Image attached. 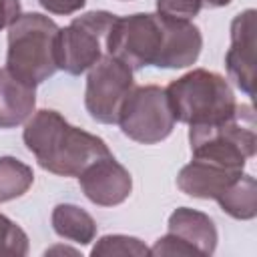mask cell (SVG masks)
Returning <instances> with one entry per match:
<instances>
[{"label":"cell","mask_w":257,"mask_h":257,"mask_svg":"<svg viewBox=\"0 0 257 257\" xmlns=\"http://www.w3.org/2000/svg\"><path fill=\"white\" fill-rule=\"evenodd\" d=\"M34 183V173L28 165L14 157H0V203L24 195Z\"/></svg>","instance_id":"2e32d148"},{"label":"cell","mask_w":257,"mask_h":257,"mask_svg":"<svg viewBox=\"0 0 257 257\" xmlns=\"http://www.w3.org/2000/svg\"><path fill=\"white\" fill-rule=\"evenodd\" d=\"M116 16L106 10L76 16L56 36V66L68 74H80L102 58L106 36Z\"/></svg>","instance_id":"8992f818"},{"label":"cell","mask_w":257,"mask_h":257,"mask_svg":"<svg viewBox=\"0 0 257 257\" xmlns=\"http://www.w3.org/2000/svg\"><path fill=\"white\" fill-rule=\"evenodd\" d=\"M201 10V0H157V12L177 20H193Z\"/></svg>","instance_id":"d6986e66"},{"label":"cell","mask_w":257,"mask_h":257,"mask_svg":"<svg viewBox=\"0 0 257 257\" xmlns=\"http://www.w3.org/2000/svg\"><path fill=\"white\" fill-rule=\"evenodd\" d=\"M169 233L189 245L195 255H213L217 249V227L209 215L197 209L179 207L169 217Z\"/></svg>","instance_id":"7c38bea8"},{"label":"cell","mask_w":257,"mask_h":257,"mask_svg":"<svg viewBox=\"0 0 257 257\" xmlns=\"http://www.w3.org/2000/svg\"><path fill=\"white\" fill-rule=\"evenodd\" d=\"M133 88V68L116 56L102 54V58L88 68L84 106L96 122L114 124L120 106Z\"/></svg>","instance_id":"ba28073f"},{"label":"cell","mask_w":257,"mask_h":257,"mask_svg":"<svg viewBox=\"0 0 257 257\" xmlns=\"http://www.w3.org/2000/svg\"><path fill=\"white\" fill-rule=\"evenodd\" d=\"M38 2L44 10H48L52 14H62V16L74 14L86 4V0H38Z\"/></svg>","instance_id":"ffe728a7"},{"label":"cell","mask_w":257,"mask_h":257,"mask_svg":"<svg viewBox=\"0 0 257 257\" xmlns=\"http://www.w3.org/2000/svg\"><path fill=\"white\" fill-rule=\"evenodd\" d=\"M20 16V0H0V30L8 28Z\"/></svg>","instance_id":"44dd1931"},{"label":"cell","mask_w":257,"mask_h":257,"mask_svg":"<svg viewBox=\"0 0 257 257\" xmlns=\"http://www.w3.org/2000/svg\"><path fill=\"white\" fill-rule=\"evenodd\" d=\"M58 26L44 14H20L8 26L6 68L28 84H40L52 76L56 66V36Z\"/></svg>","instance_id":"3957f363"},{"label":"cell","mask_w":257,"mask_h":257,"mask_svg":"<svg viewBox=\"0 0 257 257\" xmlns=\"http://www.w3.org/2000/svg\"><path fill=\"white\" fill-rule=\"evenodd\" d=\"M151 249L137 239L128 235H106L98 239V243L92 247L90 255H149Z\"/></svg>","instance_id":"e0dca14e"},{"label":"cell","mask_w":257,"mask_h":257,"mask_svg":"<svg viewBox=\"0 0 257 257\" xmlns=\"http://www.w3.org/2000/svg\"><path fill=\"white\" fill-rule=\"evenodd\" d=\"M28 253V237L26 233L0 213V255H26Z\"/></svg>","instance_id":"ac0fdd59"},{"label":"cell","mask_w":257,"mask_h":257,"mask_svg":"<svg viewBox=\"0 0 257 257\" xmlns=\"http://www.w3.org/2000/svg\"><path fill=\"white\" fill-rule=\"evenodd\" d=\"M231 0H201L203 8H221V6H227Z\"/></svg>","instance_id":"7402d4cb"},{"label":"cell","mask_w":257,"mask_h":257,"mask_svg":"<svg viewBox=\"0 0 257 257\" xmlns=\"http://www.w3.org/2000/svg\"><path fill=\"white\" fill-rule=\"evenodd\" d=\"M255 112L251 104H237L235 112L221 122L189 128L193 157L213 159L231 167L245 169L247 159L255 155Z\"/></svg>","instance_id":"5b68a950"},{"label":"cell","mask_w":257,"mask_h":257,"mask_svg":"<svg viewBox=\"0 0 257 257\" xmlns=\"http://www.w3.org/2000/svg\"><path fill=\"white\" fill-rule=\"evenodd\" d=\"M36 104V86L16 78L8 68H0V128L26 122Z\"/></svg>","instance_id":"4fadbf2b"},{"label":"cell","mask_w":257,"mask_h":257,"mask_svg":"<svg viewBox=\"0 0 257 257\" xmlns=\"http://www.w3.org/2000/svg\"><path fill=\"white\" fill-rule=\"evenodd\" d=\"M52 229L58 237L88 245L96 235L94 219L80 207L72 203H60L52 211Z\"/></svg>","instance_id":"5bb4252c"},{"label":"cell","mask_w":257,"mask_h":257,"mask_svg":"<svg viewBox=\"0 0 257 257\" xmlns=\"http://www.w3.org/2000/svg\"><path fill=\"white\" fill-rule=\"evenodd\" d=\"M215 201L233 219L249 221L257 215V183L251 175L243 173Z\"/></svg>","instance_id":"9a60e30c"},{"label":"cell","mask_w":257,"mask_h":257,"mask_svg":"<svg viewBox=\"0 0 257 257\" xmlns=\"http://www.w3.org/2000/svg\"><path fill=\"white\" fill-rule=\"evenodd\" d=\"M22 139L38 165L60 177H78L90 163L110 155L100 137L72 126L50 108L36 110L26 120Z\"/></svg>","instance_id":"7a4b0ae2"},{"label":"cell","mask_w":257,"mask_h":257,"mask_svg":"<svg viewBox=\"0 0 257 257\" xmlns=\"http://www.w3.org/2000/svg\"><path fill=\"white\" fill-rule=\"evenodd\" d=\"M255 16L253 8L237 14L231 22V48L225 54V66L235 84L247 94L253 96L255 86Z\"/></svg>","instance_id":"30bf717a"},{"label":"cell","mask_w":257,"mask_h":257,"mask_svg":"<svg viewBox=\"0 0 257 257\" xmlns=\"http://www.w3.org/2000/svg\"><path fill=\"white\" fill-rule=\"evenodd\" d=\"M80 189L86 199L100 207H114L128 199L133 191L131 173L112 157H100L90 163L80 175Z\"/></svg>","instance_id":"9c48e42d"},{"label":"cell","mask_w":257,"mask_h":257,"mask_svg":"<svg viewBox=\"0 0 257 257\" xmlns=\"http://www.w3.org/2000/svg\"><path fill=\"white\" fill-rule=\"evenodd\" d=\"M165 92L175 120L189 126L221 122L237 108L229 82L221 74L205 68H195L183 74L173 80Z\"/></svg>","instance_id":"277c9868"},{"label":"cell","mask_w":257,"mask_h":257,"mask_svg":"<svg viewBox=\"0 0 257 257\" xmlns=\"http://www.w3.org/2000/svg\"><path fill=\"white\" fill-rule=\"evenodd\" d=\"M201 48V30L191 20L159 12L116 16L106 36V54L120 58L133 70L143 66L185 68L199 58Z\"/></svg>","instance_id":"6da1fadb"},{"label":"cell","mask_w":257,"mask_h":257,"mask_svg":"<svg viewBox=\"0 0 257 257\" xmlns=\"http://www.w3.org/2000/svg\"><path fill=\"white\" fill-rule=\"evenodd\" d=\"M116 122L122 135L137 143L155 145L165 141L175 126V116L165 88L157 84L133 88L120 106Z\"/></svg>","instance_id":"52a82bcc"},{"label":"cell","mask_w":257,"mask_h":257,"mask_svg":"<svg viewBox=\"0 0 257 257\" xmlns=\"http://www.w3.org/2000/svg\"><path fill=\"white\" fill-rule=\"evenodd\" d=\"M243 175V169L231 167L213 159L193 157L177 177V187L195 199H217L233 181Z\"/></svg>","instance_id":"8fae6325"}]
</instances>
